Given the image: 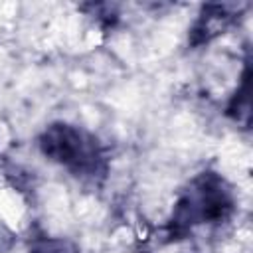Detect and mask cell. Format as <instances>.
<instances>
[{"instance_id":"1","label":"cell","mask_w":253,"mask_h":253,"mask_svg":"<svg viewBox=\"0 0 253 253\" xmlns=\"http://www.w3.org/2000/svg\"><path fill=\"white\" fill-rule=\"evenodd\" d=\"M233 211L235 196L229 182L213 170H204L180 192L164 231L168 241H178L198 225L227 221Z\"/></svg>"},{"instance_id":"2","label":"cell","mask_w":253,"mask_h":253,"mask_svg":"<svg viewBox=\"0 0 253 253\" xmlns=\"http://www.w3.org/2000/svg\"><path fill=\"white\" fill-rule=\"evenodd\" d=\"M40 152L83 182H101L109 174V158L101 140L71 123H51L38 136Z\"/></svg>"},{"instance_id":"3","label":"cell","mask_w":253,"mask_h":253,"mask_svg":"<svg viewBox=\"0 0 253 253\" xmlns=\"http://www.w3.org/2000/svg\"><path fill=\"white\" fill-rule=\"evenodd\" d=\"M243 8L245 4H204L190 28L188 43L192 47H200L225 34L231 26H235Z\"/></svg>"},{"instance_id":"4","label":"cell","mask_w":253,"mask_h":253,"mask_svg":"<svg viewBox=\"0 0 253 253\" xmlns=\"http://www.w3.org/2000/svg\"><path fill=\"white\" fill-rule=\"evenodd\" d=\"M225 115L233 119L235 123L243 125L245 128L251 125V67L249 59H245V69L241 75V85L233 93V97L227 103Z\"/></svg>"},{"instance_id":"5","label":"cell","mask_w":253,"mask_h":253,"mask_svg":"<svg viewBox=\"0 0 253 253\" xmlns=\"http://www.w3.org/2000/svg\"><path fill=\"white\" fill-rule=\"evenodd\" d=\"M28 253H79V247L65 237H49L45 233L32 235Z\"/></svg>"},{"instance_id":"6","label":"cell","mask_w":253,"mask_h":253,"mask_svg":"<svg viewBox=\"0 0 253 253\" xmlns=\"http://www.w3.org/2000/svg\"><path fill=\"white\" fill-rule=\"evenodd\" d=\"M81 8H91L93 14L97 16L99 24H101L105 30L113 28V26L117 24V20H119L117 6H115V4H87V6H81Z\"/></svg>"}]
</instances>
